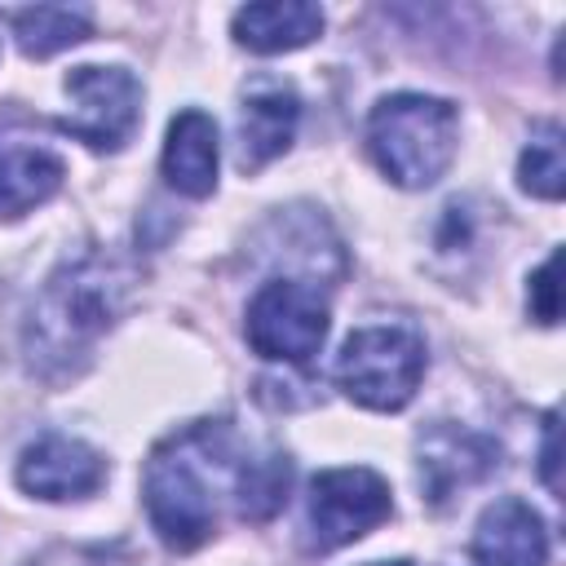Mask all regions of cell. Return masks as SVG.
I'll return each instance as SVG.
<instances>
[{"instance_id":"6da1fadb","label":"cell","mask_w":566,"mask_h":566,"mask_svg":"<svg viewBox=\"0 0 566 566\" xmlns=\"http://www.w3.org/2000/svg\"><path fill=\"white\" fill-rule=\"evenodd\" d=\"M252 469V455L239 447L234 429L226 420H199L168 442H159L146 460V513L150 526L168 548H199L217 531V504L221 486L234 491V504L243 495V478Z\"/></svg>"},{"instance_id":"7a4b0ae2","label":"cell","mask_w":566,"mask_h":566,"mask_svg":"<svg viewBox=\"0 0 566 566\" xmlns=\"http://www.w3.org/2000/svg\"><path fill=\"white\" fill-rule=\"evenodd\" d=\"M124 296H128V274L111 256L84 252L75 261H62V270L44 283L31 310L27 349L35 367L75 371V363L88 358L93 340L119 318Z\"/></svg>"},{"instance_id":"3957f363","label":"cell","mask_w":566,"mask_h":566,"mask_svg":"<svg viewBox=\"0 0 566 566\" xmlns=\"http://www.w3.org/2000/svg\"><path fill=\"white\" fill-rule=\"evenodd\" d=\"M367 146L389 181L420 190V186H433L451 168L455 146H460V115L442 97L394 93L371 106Z\"/></svg>"},{"instance_id":"277c9868","label":"cell","mask_w":566,"mask_h":566,"mask_svg":"<svg viewBox=\"0 0 566 566\" xmlns=\"http://www.w3.org/2000/svg\"><path fill=\"white\" fill-rule=\"evenodd\" d=\"M420 376H424V340L402 323L358 327L336 358V385L345 389V398L371 411L407 407Z\"/></svg>"},{"instance_id":"5b68a950","label":"cell","mask_w":566,"mask_h":566,"mask_svg":"<svg viewBox=\"0 0 566 566\" xmlns=\"http://www.w3.org/2000/svg\"><path fill=\"white\" fill-rule=\"evenodd\" d=\"M248 345L274 363H310L327 336V301L301 279H274L248 301Z\"/></svg>"},{"instance_id":"8992f818","label":"cell","mask_w":566,"mask_h":566,"mask_svg":"<svg viewBox=\"0 0 566 566\" xmlns=\"http://www.w3.org/2000/svg\"><path fill=\"white\" fill-rule=\"evenodd\" d=\"M66 97L71 111L62 128L93 150H119L142 119V84L124 66H75Z\"/></svg>"},{"instance_id":"52a82bcc","label":"cell","mask_w":566,"mask_h":566,"mask_svg":"<svg viewBox=\"0 0 566 566\" xmlns=\"http://www.w3.org/2000/svg\"><path fill=\"white\" fill-rule=\"evenodd\" d=\"M389 517V482L371 469H327L310 486V548L332 553Z\"/></svg>"},{"instance_id":"ba28073f","label":"cell","mask_w":566,"mask_h":566,"mask_svg":"<svg viewBox=\"0 0 566 566\" xmlns=\"http://www.w3.org/2000/svg\"><path fill=\"white\" fill-rule=\"evenodd\" d=\"M106 482V460L66 433H44L18 460V486L40 500H84Z\"/></svg>"},{"instance_id":"9c48e42d","label":"cell","mask_w":566,"mask_h":566,"mask_svg":"<svg viewBox=\"0 0 566 566\" xmlns=\"http://www.w3.org/2000/svg\"><path fill=\"white\" fill-rule=\"evenodd\" d=\"M296 119H301V102L287 84H274V80L252 84L239 106V168L256 172L274 155H283L292 146Z\"/></svg>"},{"instance_id":"30bf717a","label":"cell","mask_w":566,"mask_h":566,"mask_svg":"<svg viewBox=\"0 0 566 566\" xmlns=\"http://www.w3.org/2000/svg\"><path fill=\"white\" fill-rule=\"evenodd\" d=\"M473 557H478V566H544L548 562V535H544L539 513L517 495L495 500L478 517Z\"/></svg>"},{"instance_id":"8fae6325","label":"cell","mask_w":566,"mask_h":566,"mask_svg":"<svg viewBox=\"0 0 566 566\" xmlns=\"http://www.w3.org/2000/svg\"><path fill=\"white\" fill-rule=\"evenodd\" d=\"M66 177V164L18 133H0V217H22L40 208Z\"/></svg>"},{"instance_id":"7c38bea8","label":"cell","mask_w":566,"mask_h":566,"mask_svg":"<svg viewBox=\"0 0 566 566\" xmlns=\"http://www.w3.org/2000/svg\"><path fill=\"white\" fill-rule=\"evenodd\" d=\"M164 177L172 190L203 199L217 186V124L203 111H181L168 124L164 142Z\"/></svg>"},{"instance_id":"4fadbf2b","label":"cell","mask_w":566,"mask_h":566,"mask_svg":"<svg viewBox=\"0 0 566 566\" xmlns=\"http://www.w3.org/2000/svg\"><path fill=\"white\" fill-rule=\"evenodd\" d=\"M323 31V9L305 0H270L234 13V40L252 53H287Z\"/></svg>"},{"instance_id":"5bb4252c","label":"cell","mask_w":566,"mask_h":566,"mask_svg":"<svg viewBox=\"0 0 566 566\" xmlns=\"http://www.w3.org/2000/svg\"><path fill=\"white\" fill-rule=\"evenodd\" d=\"M13 31L27 57H53L80 40H88L93 18L88 9H66V4H35L13 13Z\"/></svg>"},{"instance_id":"9a60e30c","label":"cell","mask_w":566,"mask_h":566,"mask_svg":"<svg viewBox=\"0 0 566 566\" xmlns=\"http://www.w3.org/2000/svg\"><path fill=\"white\" fill-rule=\"evenodd\" d=\"M517 181H522V190H531L539 199H562L566 164H562V128L557 124H544L531 137V146L517 159Z\"/></svg>"},{"instance_id":"2e32d148","label":"cell","mask_w":566,"mask_h":566,"mask_svg":"<svg viewBox=\"0 0 566 566\" xmlns=\"http://www.w3.org/2000/svg\"><path fill=\"white\" fill-rule=\"evenodd\" d=\"M531 314L553 327L562 318V305H557V256H548L535 274H531Z\"/></svg>"},{"instance_id":"e0dca14e","label":"cell","mask_w":566,"mask_h":566,"mask_svg":"<svg viewBox=\"0 0 566 566\" xmlns=\"http://www.w3.org/2000/svg\"><path fill=\"white\" fill-rule=\"evenodd\" d=\"M539 473L548 491H557V416L544 420V451H539Z\"/></svg>"},{"instance_id":"ac0fdd59","label":"cell","mask_w":566,"mask_h":566,"mask_svg":"<svg viewBox=\"0 0 566 566\" xmlns=\"http://www.w3.org/2000/svg\"><path fill=\"white\" fill-rule=\"evenodd\" d=\"M66 566H71V557H66ZM75 566H106V557L102 553H75Z\"/></svg>"},{"instance_id":"d6986e66","label":"cell","mask_w":566,"mask_h":566,"mask_svg":"<svg viewBox=\"0 0 566 566\" xmlns=\"http://www.w3.org/2000/svg\"><path fill=\"white\" fill-rule=\"evenodd\" d=\"M376 566H407V562H376Z\"/></svg>"}]
</instances>
